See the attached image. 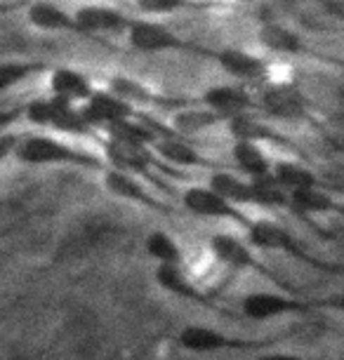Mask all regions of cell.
I'll use <instances>...</instances> for the list:
<instances>
[{
  "instance_id": "cell-1",
  "label": "cell",
  "mask_w": 344,
  "mask_h": 360,
  "mask_svg": "<svg viewBox=\"0 0 344 360\" xmlns=\"http://www.w3.org/2000/svg\"><path fill=\"white\" fill-rule=\"evenodd\" d=\"M246 236H248V245L265 250V252H283V255H288L290 259L305 264L309 269L321 271V274H333V276L344 274L342 262H330V259H319V257H314L298 238L276 221L255 219L253 226L246 231Z\"/></svg>"
},
{
  "instance_id": "cell-2",
  "label": "cell",
  "mask_w": 344,
  "mask_h": 360,
  "mask_svg": "<svg viewBox=\"0 0 344 360\" xmlns=\"http://www.w3.org/2000/svg\"><path fill=\"white\" fill-rule=\"evenodd\" d=\"M279 339H253L243 335H229V332L208 328V325H186L177 335V344L189 353L210 356V353H253L267 351Z\"/></svg>"
},
{
  "instance_id": "cell-3",
  "label": "cell",
  "mask_w": 344,
  "mask_h": 360,
  "mask_svg": "<svg viewBox=\"0 0 344 360\" xmlns=\"http://www.w3.org/2000/svg\"><path fill=\"white\" fill-rule=\"evenodd\" d=\"M208 248H210L215 259H217L219 264H224L227 269L253 271V274L272 281L281 292H288V295H305V292L295 288L293 283L283 281V276L279 274V271L267 266V264L253 252L250 245H248L246 240H241V238H236L231 233H215V236H210V240H208Z\"/></svg>"
},
{
  "instance_id": "cell-4",
  "label": "cell",
  "mask_w": 344,
  "mask_h": 360,
  "mask_svg": "<svg viewBox=\"0 0 344 360\" xmlns=\"http://www.w3.org/2000/svg\"><path fill=\"white\" fill-rule=\"evenodd\" d=\"M243 316L250 321L267 323L283 316H312L319 314V297L288 295V292H250L241 302Z\"/></svg>"
},
{
  "instance_id": "cell-5",
  "label": "cell",
  "mask_w": 344,
  "mask_h": 360,
  "mask_svg": "<svg viewBox=\"0 0 344 360\" xmlns=\"http://www.w3.org/2000/svg\"><path fill=\"white\" fill-rule=\"evenodd\" d=\"M17 160L24 165H80L99 169L102 162L87 153H80L76 148L66 146L64 141L55 137H45V134H33L24 137L17 146Z\"/></svg>"
},
{
  "instance_id": "cell-6",
  "label": "cell",
  "mask_w": 344,
  "mask_h": 360,
  "mask_svg": "<svg viewBox=\"0 0 344 360\" xmlns=\"http://www.w3.org/2000/svg\"><path fill=\"white\" fill-rule=\"evenodd\" d=\"M181 205L191 214L200 217V219H217V221H231L243 231L253 226V221L241 207L231 205L229 200L222 198L219 193H215L210 186H189L181 193Z\"/></svg>"
},
{
  "instance_id": "cell-7",
  "label": "cell",
  "mask_w": 344,
  "mask_h": 360,
  "mask_svg": "<svg viewBox=\"0 0 344 360\" xmlns=\"http://www.w3.org/2000/svg\"><path fill=\"white\" fill-rule=\"evenodd\" d=\"M153 276H156V283L160 285V288H163L165 292H170L172 297L184 299V302L196 304V307H203L208 311H215V314H219V316H227V318L234 316L231 311L224 307V304L217 302L212 295H208V292L200 290L198 285H196L191 278L184 274V269L158 266Z\"/></svg>"
},
{
  "instance_id": "cell-8",
  "label": "cell",
  "mask_w": 344,
  "mask_h": 360,
  "mask_svg": "<svg viewBox=\"0 0 344 360\" xmlns=\"http://www.w3.org/2000/svg\"><path fill=\"white\" fill-rule=\"evenodd\" d=\"M104 186H106V191L113 193L120 200H130L134 205H141V207L151 210V212H158V214H172L170 205H165L160 198H156L153 193L146 191L144 181L132 174H127V172L109 167L104 172Z\"/></svg>"
},
{
  "instance_id": "cell-9",
  "label": "cell",
  "mask_w": 344,
  "mask_h": 360,
  "mask_svg": "<svg viewBox=\"0 0 344 360\" xmlns=\"http://www.w3.org/2000/svg\"><path fill=\"white\" fill-rule=\"evenodd\" d=\"M104 153L106 160L111 162L113 169H120V172H127L137 179H151L158 181L151 172L153 167V155L149 153V148L141 146V144H123V141H113L109 139L104 144Z\"/></svg>"
},
{
  "instance_id": "cell-10",
  "label": "cell",
  "mask_w": 344,
  "mask_h": 360,
  "mask_svg": "<svg viewBox=\"0 0 344 360\" xmlns=\"http://www.w3.org/2000/svg\"><path fill=\"white\" fill-rule=\"evenodd\" d=\"M290 202H293V214L307 219V224H312V221H309V217H316V214H344V205H342V202H337L333 195H328L326 188H307V191H295V193H290ZM312 229L319 236L333 240V233L326 231V229H321L319 224H312Z\"/></svg>"
},
{
  "instance_id": "cell-11",
  "label": "cell",
  "mask_w": 344,
  "mask_h": 360,
  "mask_svg": "<svg viewBox=\"0 0 344 360\" xmlns=\"http://www.w3.org/2000/svg\"><path fill=\"white\" fill-rule=\"evenodd\" d=\"M260 104L265 113L279 120H300L307 115V99L293 85H272L262 90Z\"/></svg>"
},
{
  "instance_id": "cell-12",
  "label": "cell",
  "mask_w": 344,
  "mask_h": 360,
  "mask_svg": "<svg viewBox=\"0 0 344 360\" xmlns=\"http://www.w3.org/2000/svg\"><path fill=\"white\" fill-rule=\"evenodd\" d=\"M203 104L208 111H212L222 120H231L238 115H248L253 108V97L243 87L236 85H217L205 90Z\"/></svg>"
},
{
  "instance_id": "cell-13",
  "label": "cell",
  "mask_w": 344,
  "mask_h": 360,
  "mask_svg": "<svg viewBox=\"0 0 344 360\" xmlns=\"http://www.w3.org/2000/svg\"><path fill=\"white\" fill-rule=\"evenodd\" d=\"M80 111H83L90 127H109L113 123H118V120L132 118L130 104H125L113 92H94Z\"/></svg>"
},
{
  "instance_id": "cell-14",
  "label": "cell",
  "mask_w": 344,
  "mask_h": 360,
  "mask_svg": "<svg viewBox=\"0 0 344 360\" xmlns=\"http://www.w3.org/2000/svg\"><path fill=\"white\" fill-rule=\"evenodd\" d=\"M130 45L134 50L153 54L165 50H177L181 47V40L174 36L170 29L153 22H132L130 24Z\"/></svg>"
},
{
  "instance_id": "cell-15",
  "label": "cell",
  "mask_w": 344,
  "mask_h": 360,
  "mask_svg": "<svg viewBox=\"0 0 344 360\" xmlns=\"http://www.w3.org/2000/svg\"><path fill=\"white\" fill-rule=\"evenodd\" d=\"M217 62L229 76L243 80V83H257L267 76V64L255 54L243 50H222L217 54Z\"/></svg>"
},
{
  "instance_id": "cell-16",
  "label": "cell",
  "mask_w": 344,
  "mask_h": 360,
  "mask_svg": "<svg viewBox=\"0 0 344 360\" xmlns=\"http://www.w3.org/2000/svg\"><path fill=\"white\" fill-rule=\"evenodd\" d=\"M50 90H52V97L64 99V101H69V104L87 101L94 94L90 80L80 71H73V69H57L52 73Z\"/></svg>"
},
{
  "instance_id": "cell-17",
  "label": "cell",
  "mask_w": 344,
  "mask_h": 360,
  "mask_svg": "<svg viewBox=\"0 0 344 360\" xmlns=\"http://www.w3.org/2000/svg\"><path fill=\"white\" fill-rule=\"evenodd\" d=\"M73 26L78 31H120L125 29L127 22L120 12L111 10V8H102V5H87V8H80L73 17Z\"/></svg>"
},
{
  "instance_id": "cell-18",
  "label": "cell",
  "mask_w": 344,
  "mask_h": 360,
  "mask_svg": "<svg viewBox=\"0 0 344 360\" xmlns=\"http://www.w3.org/2000/svg\"><path fill=\"white\" fill-rule=\"evenodd\" d=\"M272 176H274L276 181H279L283 188H286L288 193L307 191V188H323L321 179L312 172V169L305 167V165H300V162H293V160L274 162Z\"/></svg>"
},
{
  "instance_id": "cell-19",
  "label": "cell",
  "mask_w": 344,
  "mask_h": 360,
  "mask_svg": "<svg viewBox=\"0 0 344 360\" xmlns=\"http://www.w3.org/2000/svg\"><path fill=\"white\" fill-rule=\"evenodd\" d=\"M234 160L236 165L248 179H262V176L272 174V160L262 151L260 144H250V141H234Z\"/></svg>"
},
{
  "instance_id": "cell-20",
  "label": "cell",
  "mask_w": 344,
  "mask_h": 360,
  "mask_svg": "<svg viewBox=\"0 0 344 360\" xmlns=\"http://www.w3.org/2000/svg\"><path fill=\"white\" fill-rule=\"evenodd\" d=\"M208 186L222 198L229 200L231 205H253V184L250 179H241L231 172H212L208 179Z\"/></svg>"
},
{
  "instance_id": "cell-21",
  "label": "cell",
  "mask_w": 344,
  "mask_h": 360,
  "mask_svg": "<svg viewBox=\"0 0 344 360\" xmlns=\"http://www.w3.org/2000/svg\"><path fill=\"white\" fill-rule=\"evenodd\" d=\"M146 255L151 259H156L158 266H177V269H184V252L181 248L177 245V240L167 233V231H151L146 236Z\"/></svg>"
},
{
  "instance_id": "cell-22",
  "label": "cell",
  "mask_w": 344,
  "mask_h": 360,
  "mask_svg": "<svg viewBox=\"0 0 344 360\" xmlns=\"http://www.w3.org/2000/svg\"><path fill=\"white\" fill-rule=\"evenodd\" d=\"M250 184H253V205L267 207V210H286V212H293L290 193L274 179L272 174L262 176V179H250Z\"/></svg>"
},
{
  "instance_id": "cell-23",
  "label": "cell",
  "mask_w": 344,
  "mask_h": 360,
  "mask_svg": "<svg viewBox=\"0 0 344 360\" xmlns=\"http://www.w3.org/2000/svg\"><path fill=\"white\" fill-rule=\"evenodd\" d=\"M153 146H156V153L160 155V158L172 162V165H184V167H191V165L210 167L212 165V162L205 160L193 146H189V144H184V141H179L174 137H158L156 141H153Z\"/></svg>"
},
{
  "instance_id": "cell-24",
  "label": "cell",
  "mask_w": 344,
  "mask_h": 360,
  "mask_svg": "<svg viewBox=\"0 0 344 360\" xmlns=\"http://www.w3.org/2000/svg\"><path fill=\"white\" fill-rule=\"evenodd\" d=\"M229 134L234 137V141H250V144H262V141H283L272 127H267L265 123L255 120L250 113L238 115V118L227 120Z\"/></svg>"
},
{
  "instance_id": "cell-25",
  "label": "cell",
  "mask_w": 344,
  "mask_h": 360,
  "mask_svg": "<svg viewBox=\"0 0 344 360\" xmlns=\"http://www.w3.org/2000/svg\"><path fill=\"white\" fill-rule=\"evenodd\" d=\"M260 43L272 52L298 54L302 50V40L293 31L283 29L279 24H269L260 31Z\"/></svg>"
},
{
  "instance_id": "cell-26",
  "label": "cell",
  "mask_w": 344,
  "mask_h": 360,
  "mask_svg": "<svg viewBox=\"0 0 344 360\" xmlns=\"http://www.w3.org/2000/svg\"><path fill=\"white\" fill-rule=\"evenodd\" d=\"M29 19H31V24L38 26V29H47V31L76 29V26H73V19L66 15L64 10H59L50 3L33 5V8L29 10Z\"/></svg>"
},
{
  "instance_id": "cell-27",
  "label": "cell",
  "mask_w": 344,
  "mask_h": 360,
  "mask_svg": "<svg viewBox=\"0 0 344 360\" xmlns=\"http://www.w3.org/2000/svg\"><path fill=\"white\" fill-rule=\"evenodd\" d=\"M217 115L208 108H198V111H184L174 118V125L179 127L181 132H196V130H205L212 123H217Z\"/></svg>"
},
{
  "instance_id": "cell-28",
  "label": "cell",
  "mask_w": 344,
  "mask_h": 360,
  "mask_svg": "<svg viewBox=\"0 0 344 360\" xmlns=\"http://www.w3.org/2000/svg\"><path fill=\"white\" fill-rule=\"evenodd\" d=\"M38 66L33 64H22V62H8V64H0V92L10 90V87L19 85L22 80H26L36 71Z\"/></svg>"
},
{
  "instance_id": "cell-29",
  "label": "cell",
  "mask_w": 344,
  "mask_h": 360,
  "mask_svg": "<svg viewBox=\"0 0 344 360\" xmlns=\"http://www.w3.org/2000/svg\"><path fill=\"white\" fill-rule=\"evenodd\" d=\"M19 141H22L19 134H12V132H3V134H0V162L8 160L10 155L17 153Z\"/></svg>"
},
{
  "instance_id": "cell-30",
  "label": "cell",
  "mask_w": 344,
  "mask_h": 360,
  "mask_svg": "<svg viewBox=\"0 0 344 360\" xmlns=\"http://www.w3.org/2000/svg\"><path fill=\"white\" fill-rule=\"evenodd\" d=\"M137 5L146 12H170L179 8L181 0H137Z\"/></svg>"
},
{
  "instance_id": "cell-31",
  "label": "cell",
  "mask_w": 344,
  "mask_h": 360,
  "mask_svg": "<svg viewBox=\"0 0 344 360\" xmlns=\"http://www.w3.org/2000/svg\"><path fill=\"white\" fill-rule=\"evenodd\" d=\"M24 113V108H17V106H0V134H3L8 127L15 123L19 115Z\"/></svg>"
},
{
  "instance_id": "cell-32",
  "label": "cell",
  "mask_w": 344,
  "mask_h": 360,
  "mask_svg": "<svg viewBox=\"0 0 344 360\" xmlns=\"http://www.w3.org/2000/svg\"><path fill=\"white\" fill-rule=\"evenodd\" d=\"M319 309L321 311H340V314H344V292H340V295H330V297H319Z\"/></svg>"
},
{
  "instance_id": "cell-33",
  "label": "cell",
  "mask_w": 344,
  "mask_h": 360,
  "mask_svg": "<svg viewBox=\"0 0 344 360\" xmlns=\"http://www.w3.org/2000/svg\"><path fill=\"white\" fill-rule=\"evenodd\" d=\"M257 360H312V358H305L300 353H281V351H269L265 356H260Z\"/></svg>"
},
{
  "instance_id": "cell-34",
  "label": "cell",
  "mask_w": 344,
  "mask_h": 360,
  "mask_svg": "<svg viewBox=\"0 0 344 360\" xmlns=\"http://www.w3.org/2000/svg\"><path fill=\"white\" fill-rule=\"evenodd\" d=\"M0 360H31V358H26V356H10V358H0Z\"/></svg>"
},
{
  "instance_id": "cell-35",
  "label": "cell",
  "mask_w": 344,
  "mask_h": 360,
  "mask_svg": "<svg viewBox=\"0 0 344 360\" xmlns=\"http://www.w3.org/2000/svg\"><path fill=\"white\" fill-rule=\"evenodd\" d=\"M45 353H47V351H45ZM45 353H40L38 358H31V360H45Z\"/></svg>"
}]
</instances>
